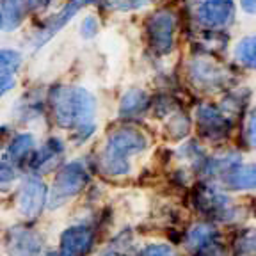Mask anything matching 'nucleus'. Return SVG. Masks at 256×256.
Listing matches in <instances>:
<instances>
[{
    "label": "nucleus",
    "instance_id": "obj_1",
    "mask_svg": "<svg viewBox=\"0 0 256 256\" xmlns=\"http://www.w3.org/2000/svg\"><path fill=\"white\" fill-rule=\"evenodd\" d=\"M59 126L75 128L82 139L92 134L94 98L82 88H56L50 94Z\"/></svg>",
    "mask_w": 256,
    "mask_h": 256
},
{
    "label": "nucleus",
    "instance_id": "obj_2",
    "mask_svg": "<svg viewBox=\"0 0 256 256\" xmlns=\"http://www.w3.org/2000/svg\"><path fill=\"white\" fill-rule=\"evenodd\" d=\"M144 146H146V139L139 130L121 128L108 139L107 150L102 155V169L110 174H123L128 171L126 156L140 152Z\"/></svg>",
    "mask_w": 256,
    "mask_h": 256
},
{
    "label": "nucleus",
    "instance_id": "obj_3",
    "mask_svg": "<svg viewBox=\"0 0 256 256\" xmlns=\"http://www.w3.org/2000/svg\"><path fill=\"white\" fill-rule=\"evenodd\" d=\"M88 184V171L78 162H72L59 171L54 180V187L48 198V206L56 208L66 203V200L76 196Z\"/></svg>",
    "mask_w": 256,
    "mask_h": 256
},
{
    "label": "nucleus",
    "instance_id": "obj_4",
    "mask_svg": "<svg viewBox=\"0 0 256 256\" xmlns=\"http://www.w3.org/2000/svg\"><path fill=\"white\" fill-rule=\"evenodd\" d=\"M174 25L176 20L172 12L169 11H156L148 18L146 24V32L152 48L156 54L164 56L171 52L172 48V36H174Z\"/></svg>",
    "mask_w": 256,
    "mask_h": 256
},
{
    "label": "nucleus",
    "instance_id": "obj_5",
    "mask_svg": "<svg viewBox=\"0 0 256 256\" xmlns=\"http://www.w3.org/2000/svg\"><path fill=\"white\" fill-rule=\"evenodd\" d=\"M196 208L203 216L217 220H228L235 214V208L228 198L210 188H200L196 192Z\"/></svg>",
    "mask_w": 256,
    "mask_h": 256
},
{
    "label": "nucleus",
    "instance_id": "obj_6",
    "mask_svg": "<svg viewBox=\"0 0 256 256\" xmlns=\"http://www.w3.org/2000/svg\"><path fill=\"white\" fill-rule=\"evenodd\" d=\"M233 0H204L198 9V20L206 27H226L233 22Z\"/></svg>",
    "mask_w": 256,
    "mask_h": 256
},
{
    "label": "nucleus",
    "instance_id": "obj_7",
    "mask_svg": "<svg viewBox=\"0 0 256 256\" xmlns=\"http://www.w3.org/2000/svg\"><path fill=\"white\" fill-rule=\"evenodd\" d=\"M44 185L38 178H27L18 194V208L25 217H36L44 203Z\"/></svg>",
    "mask_w": 256,
    "mask_h": 256
},
{
    "label": "nucleus",
    "instance_id": "obj_8",
    "mask_svg": "<svg viewBox=\"0 0 256 256\" xmlns=\"http://www.w3.org/2000/svg\"><path fill=\"white\" fill-rule=\"evenodd\" d=\"M188 73H190L194 84L203 89H219L220 86L226 84V76H228L226 72H222L217 64L206 59L192 60Z\"/></svg>",
    "mask_w": 256,
    "mask_h": 256
},
{
    "label": "nucleus",
    "instance_id": "obj_9",
    "mask_svg": "<svg viewBox=\"0 0 256 256\" xmlns=\"http://www.w3.org/2000/svg\"><path fill=\"white\" fill-rule=\"evenodd\" d=\"M94 235L86 226H73L60 236V251L68 256H84L92 248Z\"/></svg>",
    "mask_w": 256,
    "mask_h": 256
},
{
    "label": "nucleus",
    "instance_id": "obj_10",
    "mask_svg": "<svg viewBox=\"0 0 256 256\" xmlns=\"http://www.w3.org/2000/svg\"><path fill=\"white\" fill-rule=\"evenodd\" d=\"M198 126L200 132L208 139H217V137L226 134V126H228V118L224 112L219 108L212 107V105H201L198 108Z\"/></svg>",
    "mask_w": 256,
    "mask_h": 256
},
{
    "label": "nucleus",
    "instance_id": "obj_11",
    "mask_svg": "<svg viewBox=\"0 0 256 256\" xmlns=\"http://www.w3.org/2000/svg\"><path fill=\"white\" fill-rule=\"evenodd\" d=\"M82 4H84V2H80V0H72V2L64 6L57 14H54L50 20H46V24H44L43 27L40 28V32H38L36 40H34V44H36V46H41L44 41H48L54 34H57V32H59L60 28H62L64 25L68 24L73 16L76 14V11H78Z\"/></svg>",
    "mask_w": 256,
    "mask_h": 256
},
{
    "label": "nucleus",
    "instance_id": "obj_12",
    "mask_svg": "<svg viewBox=\"0 0 256 256\" xmlns=\"http://www.w3.org/2000/svg\"><path fill=\"white\" fill-rule=\"evenodd\" d=\"M9 251H11V254H16V256H32L36 254V252H40L41 249V238L36 235V233L32 232H27V230H12L11 233H9Z\"/></svg>",
    "mask_w": 256,
    "mask_h": 256
},
{
    "label": "nucleus",
    "instance_id": "obj_13",
    "mask_svg": "<svg viewBox=\"0 0 256 256\" xmlns=\"http://www.w3.org/2000/svg\"><path fill=\"white\" fill-rule=\"evenodd\" d=\"M28 0H2V28L12 30L22 24Z\"/></svg>",
    "mask_w": 256,
    "mask_h": 256
},
{
    "label": "nucleus",
    "instance_id": "obj_14",
    "mask_svg": "<svg viewBox=\"0 0 256 256\" xmlns=\"http://www.w3.org/2000/svg\"><path fill=\"white\" fill-rule=\"evenodd\" d=\"M22 62V56L16 50H2L0 66H2V91H8L14 84V73Z\"/></svg>",
    "mask_w": 256,
    "mask_h": 256
},
{
    "label": "nucleus",
    "instance_id": "obj_15",
    "mask_svg": "<svg viewBox=\"0 0 256 256\" xmlns=\"http://www.w3.org/2000/svg\"><path fill=\"white\" fill-rule=\"evenodd\" d=\"M60 153H62V146H60L59 140L57 139L48 140L43 148L40 150V153L36 155L32 166H34L38 171H48V169H52L54 166H56Z\"/></svg>",
    "mask_w": 256,
    "mask_h": 256
},
{
    "label": "nucleus",
    "instance_id": "obj_16",
    "mask_svg": "<svg viewBox=\"0 0 256 256\" xmlns=\"http://www.w3.org/2000/svg\"><path fill=\"white\" fill-rule=\"evenodd\" d=\"M228 184L235 188H254L256 187V164L232 168L228 171Z\"/></svg>",
    "mask_w": 256,
    "mask_h": 256
},
{
    "label": "nucleus",
    "instance_id": "obj_17",
    "mask_svg": "<svg viewBox=\"0 0 256 256\" xmlns=\"http://www.w3.org/2000/svg\"><path fill=\"white\" fill-rule=\"evenodd\" d=\"M216 240H217V232L214 228H210V226H196L187 235V244L194 249H200V251L217 244Z\"/></svg>",
    "mask_w": 256,
    "mask_h": 256
},
{
    "label": "nucleus",
    "instance_id": "obj_18",
    "mask_svg": "<svg viewBox=\"0 0 256 256\" xmlns=\"http://www.w3.org/2000/svg\"><path fill=\"white\" fill-rule=\"evenodd\" d=\"M146 107H148V98H146V94H144L142 91H139V89H132V91H128L126 94L123 96L120 112L126 118V116H134V114H139V112H142Z\"/></svg>",
    "mask_w": 256,
    "mask_h": 256
},
{
    "label": "nucleus",
    "instance_id": "obj_19",
    "mask_svg": "<svg viewBox=\"0 0 256 256\" xmlns=\"http://www.w3.org/2000/svg\"><path fill=\"white\" fill-rule=\"evenodd\" d=\"M235 56L248 68L256 70V36L244 38V40L240 41L235 48Z\"/></svg>",
    "mask_w": 256,
    "mask_h": 256
},
{
    "label": "nucleus",
    "instance_id": "obj_20",
    "mask_svg": "<svg viewBox=\"0 0 256 256\" xmlns=\"http://www.w3.org/2000/svg\"><path fill=\"white\" fill-rule=\"evenodd\" d=\"M235 252L238 256H256V230H248L238 236Z\"/></svg>",
    "mask_w": 256,
    "mask_h": 256
},
{
    "label": "nucleus",
    "instance_id": "obj_21",
    "mask_svg": "<svg viewBox=\"0 0 256 256\" xmlns=\"http://www.w3.org/2000/svg\"><path fill=\"white\" fill-rule=\"evenodd\" d=\"M32 144H34V139H32V136L22 134V136L14 137V140H12L11 146H9V153H11V156L14 160H20V158H24V156L27 155L28 152H30Z\"/></svg>",
    "mask_w": 256,
    "mask_h": 256
},
{
    "label": "nucleus",
    "instance_id": "obj_22",
    "mask_svg": "<svg viewBox=\"0 0 256 256\" xmlns=\"http://www.w3.org/2000/svg\"><path fill=\"white\" fill-rule=\"evenodd\" d=\"M139 256H176V254L169 246L152 244V246H148V248H144Z\"/></svg>",
    "mask_w": 256,
    "mask_h": 256
},
{
    "label": "nucleus",
    "instance_id": "obj_23",
    "mask_svg": "<svg viewBox=\"0 0 256 256\" xmlns=\"http://www.w3.org/2000/svg\"><path fill=\"white\" fill-rule=\"evenodd\" d=\"M148 4V0H110V6L120 11H130V9L142 8Z\"/></svg>",
    "mask_w": 256,
    "mask_h": 256
},
{
    "label": "nucleus",
    "instance_id": "obj_24",
    "mask_svg": "<svg viewBox=\"0 0 256 256\" xmlns=\"http://www.w3.org/2000/svg\"><path fill=\"white\" fill-rule=\"evenodd\" d=\"M98 20H96L94 16H88L84 22H82V36L84 38H92L98 32Z\"/></svg>",
    "mask_w": 256,
    "mask_h": 256
},
{
    "label": "nucleus",
    "instance_id": "obj_25",
    "mask_svg": "<svg viewBox=\"0 0 256 256\" xmlns=\"http://www.w3.org/2000/svg\"><path fill=\"white\" fill-rule=\"evenodd\" d=\"M249 140H251L252 148L256 150V107L251 114V120H249Z\"/></svg>",
    "mask_w": 256,
    "mask_h": 256
},
{
    "label": "nucleus",
    "instance_id": "obj_26",
    "mask_svg": "<svg viewBox=\"0 0 256 256\" xmlns=\"http://www.w3.org/2000/svg\"><path fill=\"white\" fill-rule=\"evenodd\" d=\"M242 2V8L248 12H256V0H240Z\"/></svg>",
    "mask_w": 256,
    "mask_h": 256
},
{
    "label": "nucleus",
    "instance_id": "obj_27",
    "mask_svg": "<svg viewBox=\"0 0 256 256\" xmlns=\"http://www.w3.org/2000/svg\"><path fill=\"white\" fill-rule=\"evenodd\" d=\"M44 256H68V254H64V252L60 251V252H48V254H44Z\"/></svg>",
    "mask_w": 256,
    "mask_h": 256
},
{
    "label": "nucleus",
    "instance_id": "obj_28",
    "mask_svg": "<svg viewBox=\"0 0 256 256\" xmlns=\"http://www.w3.org/2000/svg\"><path fill=\"white\" fill-rule=\"evenodd\" d=\"M94 2H98V0H84V4H94Z\"/></svg>",
    "mask_w": 256,
    "mask_h": 256
}]
</instances>
